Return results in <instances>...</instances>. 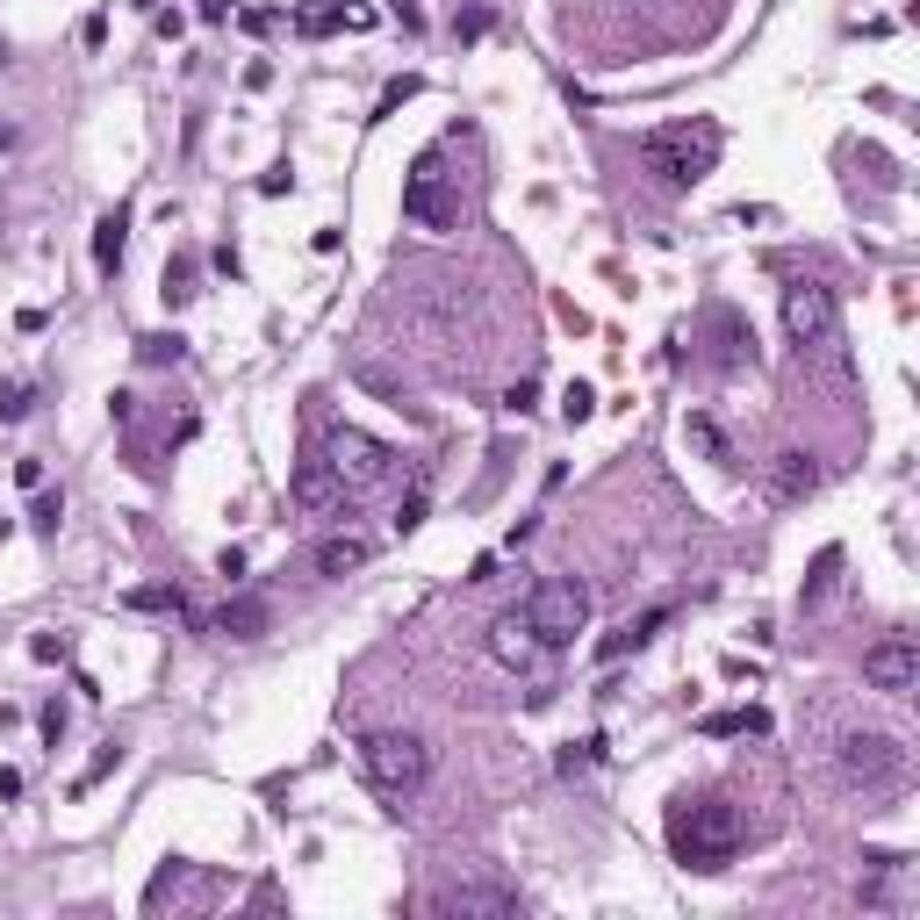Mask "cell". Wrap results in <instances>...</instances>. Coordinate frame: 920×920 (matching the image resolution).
I'll use <instances>...</instances> for the list:
<instances>
[{"label": "cell", "mask_w": 920, "mask_h": 920, "mask_svg": "<svg viewBox=\"0 0 920 920\" xmlns=\"http://www.w3.org/2000/svg\"><path fill=\"white\" fill-rule=\"evenodd\" d=\"M288 504H295L302 518H332V511H346L353 497H346V483H338V468L317 453V461H302V468H295V483H288Z\"/></svg>", "instance_id": "30bf717a"}, {"label": "cell", "mask_w": 920, "mask_h": 920, "mask_svg": "<svg viewBox=\"0 0 920 920\" xmlns=\"http://www.w3.org/2000/svg\"><path fill=\"white\" fill-rule=\"evenodd\" d=\"M360 777L375 784V799L410 805L424 791V777H432V748L418 734H403V726H381V734L360 740Z\"/></svg>", "instance_id": "3957f363"}, {"label": "cell", "mask_w": 920, "mask_h": 920, "mask_svg": "<svg viewBox=\"0 0 920 920\" xmlns=\"http://www.w3.org/2000/svg\"><path fill=\"white\" fill-rule=\"evenodd\" d=\"M403 216L418 230H461V216H468V187H461V173L446 166V144L418 151V166H410V181H403Z\"/></svg>", "instance_id": "277c9868"}, {"label": "cell", "mask_w": 920, "mask_h": 920, "mask_svg": "<svg viewBox=\"0 0 920 920\" xmlns=\"http://www.w3.org/2000/svg\"><path fill=\"white\" fill-rule=\"evenodd\" d=\"M137 360H144V367H166V360H181V338H166V332H159V338H137Z\"/></svg>", "instance_id": "484cf974"}, {"label": "cell", "mask_w": 920, "mask_h": 920, "mask_svg": "<svg viewBox=\"0 0 920 920\" xmlns=\"http://www.w3.org/2000/svg\"><path fill=\"white\" fill-rule=\"evenodd\" d=\"M375 561V540L367 532H332V540L317 546V575H353V569H367Z\"/></svg>", "instance_id": "2e32d148"}, {"label": "cell", "mask_w": 920, "mask_h": 920, "mask_svg": "<svg viewBox=\"0 0 920 920\" xmlns=\"http://www.w3.org/2000/svg\"><path fill=\"white\" fill-rule=\"evenodd\" d=\"M834 575H842V554L827 546V554L813 561V575H805V589H799V604H805V611H820V604L834 597Z\"/></svg>", "instance_id": "d6986e66"}, {"label": "cell", "mask_w": 920, "mask_h": 920, "mask_svg": "<svg viewBox=\"0 0 920 920\" xmlns=\"http://www.w3.org/2000/svg\"><path fill=\"white\" fill-rule=\"evenodd\" d=\"M30 418V381H0V424Z\"/></svg>", "instance_id": "d4e9b609"}, {"label": "cell", "mask_w": 920, "mask_h": 920, "mask_svg": "<svg viewBox=\"0 0 920 920\" xmlns=\"http://www.w3.org/2000/svg\"><path fill=\"white\" fill-rule=\"evenodd\" d=\"M740 805L719 799V791H705V799H677V813H669V848H677L683 870H726L740 848Z\"/></svg>", "instance_id": "6da1fadb"}, {"label": "cell", "mask_w": 920, "mask_h": 920, "mask_svg": "<svg viewBox=\"0 0 920 920\" xmlns=\"http://www.w3.org/2000/svg\"><path fill=\"white\" fill-rule=\"evenodd\" d=\"M669 626V604H654V611H640V619H626L619 634H604L597 640V662H619V654H634V648H648L654 634Z\"/></svg>", "instance_id": "9a60e30c"}, {"label": "cell", "mask_w": 920, "mask_h": 920, "mask_svg": "<svg viewBox=\"0 0 920 920\" xmlns=\"http://www.w3.org/2000/svg\"><path fill=\"white\" fill-rule=\"evenodd\" d=\"M705 734H770V712H712L705 719Z\"/></svg>", "instance_id": "603a6c76"}, {"label": "cell", "mask_w": 920, "mask_h": 920, "mask_svg": "<svg viewBox=\"0 0 920 920\" xmlns=\"http://www.w3.org/2000/svg\"><path fill=\"white\" fill-rule=\"evenodd\" d=\"M324 461H332V468H338V483H346V497H367V489L396 483V453L381 446V439L353 432V424H338V432H332V446H324Z\"/></svg>", "instance_id": "52a82bcc"}, {"label": "cell", "mask_w": 920, "mask_h": 920, "mask_svg": "<svg viewBox=\"0 0 920 920\" xmlns=\"http://www.w3.org/2000/svg\"><path fill=\"white\" fill-rule=\"evenodd\" d=\"M561 410H569V424H583V418H589V410H597V396H589V389H583V381H575V389H569V396H561Z\"/></svg>", "instance_id": "f1b7e54d"}, {"label": "cell", "mask_w": 920, "mask_h": 920, "mask_svg": "<svg viewBox=\"0 0 920 920\" xmlns=\"http://www.w3.org/2000/svg\"><path fill=\"white\" fill-rule=\"evenodd\" d=\"M683 439H691V446L705 453L712 468H734V446H726V432H719V424L705 418V410H691V418H683Z\"/></svg>", "instance_id": "ac0fdd59"}, {"label": "cell", "mask_w": 920, "mask_h": 920, "mask_svg": "<svg viewBox=\"0 0 920 920\" xmlns=\"http://www.w3.org/2000/svg\"><path fill=\"white\" fill-rule=\"evenodd\" d=\"M489 654H497L504 669H532V662H540V634H532L526 611H504V619L489 626Z\"/></svg>", "instance_id": "7c38bea8"}, {"label": "cell", "mask_w": 920, "mask_h": 920, "mask_svg": "<svg viewBox=\"0 0 920 920\" xmlns=\"http://www.w3.org/2000/svg\"><path fill=\"white\" fill-rule=\"evenodd\" d=\"M719 122H705V116H691V122H662V130H648L640 137V159H648V173L662 187H697L712 166H719Z\"/></svg>", "instance_id": "7a4b0ae2"}, {"label": "cell", "mask_w": 920, "mask_h": 920, "mask_svg": "<svg viewBox=\"0 0 920 920\" xmlns=\"http://www.w3.org/2000/svg\"><path fill=\"white\" fill-rule=\"evenodd\" d=\"M820 489V468H813V453H777L770 461V497L777 504H799Z\"/></svg>", "instance_id": "5bb4252c"}, {"label": "cell", "mask_w": 920, "mask_h": 920, "mask_svg": "<svg viewBox=\"0 0 920 920\" xmlns=\"http://www.w3.org/2000/svg\"><path fill=\"white\" fill-rule=\"evenodd\" d=\"M518 611L532 619L540 648H569V640L589 626V589H583V583H569V575H554V583H540L526 604H518Z\"/></svg>", "instance_id": "8992f818"}, {"label": "cell", "mask_w": 920, "mask_h": 920, "mask_svg": "<svg viewBox=\"0 0 920 920\" xmlns=\"http://www.w3.org/2000/svg\"><path fill=\"white\" fill-rule=\"evenodd\" d=\"M532 403H540V389H532V381H518V389L511 396H504V410H511V418H526V410Z\"/></svg>", "instance_id": "4dcf8cb0"}, {"label": "cell", "mask_w": 920, "mask_h": 920, "mask_svg": "<svg viewBox=\"0 0 920 920\" xmlns=\"http://www.w3.org/2000/svg\"><path fill=\"white\" fill-rule=\"evenodd\" d=\"M216 626H224L230 640H259V634L273 626V604H267V597H230L224 611H216Z\"/></svg>", "instance_id": "e0dca14e"}, {"label": "cell", "mask_w": 920, "mask_h": 920, "mask_svg": "<svg viewBox=\"0 0 920 920\" xmlns=\"http://www.w3.org/2000/svg\"><path fill=\"white\" fill-rule=\"evenodd\" d=\"M705 360L719 367V375H740V367H755V332L734 317V310H705Z\"/></svg>", "instance_id": "8fae6325"}, {"label": "cell", "mask_w": 920, "mask_h": 920, "mask_svg": "<svg viewBox=\"0 0 920 920\" xmlns=\"http://www.w3.org/2000/svg\"><path fill=\"white\" fill-rule=\"evenodd\" d=\"M842 777L863 799H891V791H906V748L891 734H848L842 740Z\"/></svg>", "instance_id": "5b68a950"}, {"label": "cell", "mask_w": 920, "mask_h": 920, "mask_svg": "<svg viewBox=\"0 0 920 920\" xmlns=\"http://www.w3.org/2000/svg\"><path fill=\"white\" fill-rule=\"evenodd\" d=\"M15 483L22 489H44V461H15Z\"/></svg>", "instance_id": "1f68e13d"}, {"label": "cell", "mask_w": 920, "mask_h": 920, "mask_svg": "<svg viewBox=\"0 0 920 920\" xmlns=\"http://www.w3.org/2000/svg\"><path fill=\"white\" fill-rule=\"evenodd\" d=\"M410 94H418V79H410V73H403V79H389V87H381V116H396Z\"/></svg>", "instance_id": "83f0119b"}, {"label": "cell", "mask_w": 920, "mask_h": 920, "mask_svg": "<svg viewBox=\"0 0 920 920\" xmlns=\"http://www.w3.org/2000/svg\"><path fill=\"white\" fill-rule=\"evenodd\" d=\"M130 611H181V589H173V583H144V589H130Z\"/></svg>", "instance_id": "cb8c5ba5"}, {"label": "cell", "mask_w": 920, "mask_h": 920, "mask_svg": "<svg viewBox=\"0 0 920 920\" xmlns=\"http://www.w3.org/2000/svg\"><path fill=\"white\" fill-rule=\"evenodd\" d=\"M597 748H604V740H575V748L561 755V770H569V777H575V770H589V762H597Z\"/></svg>", "instance_id": "f546056e"}, {"label": "cell", "mask_w": 920, "mask_h": 920, "mask_svg": "<svg viewBox=\"0 0 920 920\" xmlns=\"http://www.w3.org/2000/svg\"><path fill=\"white\" fill-rule=\"evenodd\" d=\"M346 8H338V0H310V8H295V30L302 36H332V30H346Z\"/></svg>", "instance_id": "44dd1931"}, {"label": "cell", "mask_w": 920, "mask_h": 920, "mask_svg": "<svg viewBox=\"0 0 920 920\" xmlns=\"http://www.w3.org/2000/svg\"><path fill=\"white\" fill-rule=\"evenodd\" d=\"M159 295L173 302V310H187V302H195V259H166V288H159Z\"/></svg>", "instance_id": "7402d4cb"}, {"label": "cell", "mask_w": 920, "mask_h": 920, "mask_svg": "<svg viewBox=\"0 0 920 920\" xmlns=\"http://www.w3.org/2000/svg\"><path fill=\"white\" fill-rule=\"evenodd\" d=\"M439 913H518V891L511 885H453L439 891Z\"/></svg>", "instance_id": "4fadbf2b"}, {"label": "cell", "mask_w": 920, "mask_h": 920, "mask_svg": "<svg viewBox=\"0 0 920 920\" xmlns=\"http://www.w3.org/2000/svg\"><path fill=\"white\" fill-rule=\"evenodd\" d=\"M122 230H130V224H122V209L94 224V267H101V273H116V267H122Z\"/></svg>", "instance_id": "ffe728a7"}, {"label": "cell", "mask_w": 920, "mask_h": 920, "mask_svg": "<svg viewBox=\"0 0 920 920\" xmlns=\"http://www.w3.org/2000/svg\"><path fill=\"white\" fill-rule=\"evenodd\" d=\"M784 332L799 353H827L834 332H842V310H834V295L820 281H791L784 288Z\"/></svg>", "instance_id": "ba28073f"}, {"label": "cell", "mask_w": 920, "mask_h": 920, "mask_svg": "<svg viewBox=\"0 0 920 920\" xmlns=\"http://www.w3.org/2000/svg\"><path fill=\"white\" fill-rule=\"evenodd\" d=\"M30 518H36V532H58V518H65V497H51V489H44Z\"/></svg>", "instance_id": "4316f807"}, {"label": "cell", "mask_w": 920, "mask_h": 920, "mask_svg": "<svg viewBox=\"0 0 920 920\" xmlns=\"http://www.w3.org/2000/svg\"><path fill=\"white\" fill-rule=\"evenodd\" d=\"M863 683H870V691H913L920 683V648L906 634H885L877 640V648H863Z\"/></svg>", "instance_id": "9c48e42d"}]
</instances>
